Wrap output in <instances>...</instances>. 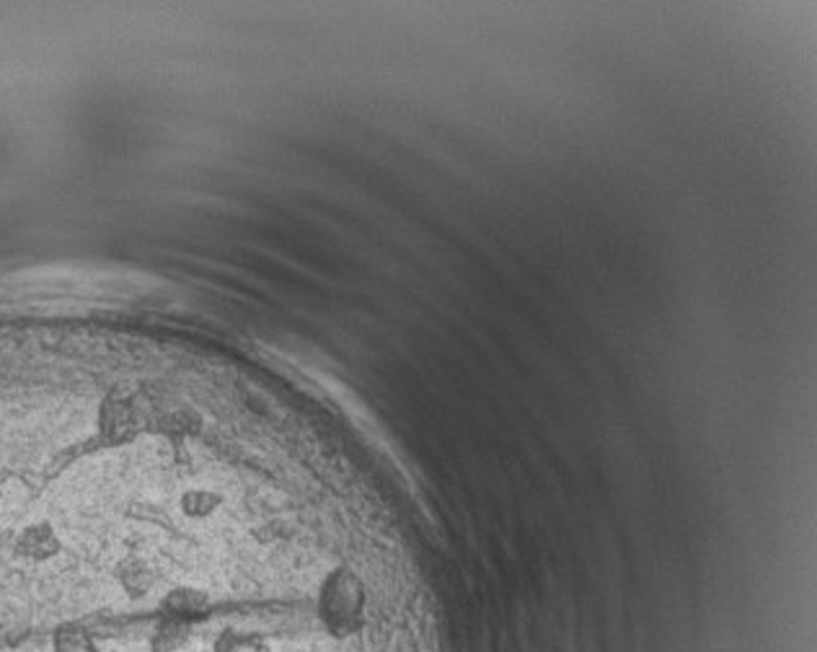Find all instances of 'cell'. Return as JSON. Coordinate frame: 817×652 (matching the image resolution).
I'll list each match as a JSON object with an SVG mask.
<instances>
[{
  "instance_id": "cell-1",
  "label": "cell",
  "mask_w": 817,
  "mask_h": 652,
  "mask_svg": "<svg viewBox=\"0 0 817 652\" xmlns=\"http://www.w3.org/2000/svg\"><path fill=\"white\" fill-rule=\"evenodd\" d=\"M158 609H161V617L166 619L181 621V624H194V621L208 619L213 613L210 611L213 609V601H210V596L204 590L181 586L169 590L161 598V603H158Z\"/></svg>"
},
{
  "instance_id": "cell-2",
  "label": "cell",
  "mask_w": 817,
  "mask_h": 652,
  "mask_svg": "<svg viewBox=\"0 0 817 652\" xmlns=\"http://www.w3.org/2000/svg\"><path fill=\"white\" fill-rule=\"evenodd\" d=\"M189 640H192L189 624H181V621L161 617L156 621V627L150 629L148 648L150 652H179L187 648Z\"/></svg>"
},
{
  "instance_id": "cell-3",
  "label": "cell",
  "mask_w": 817,
  "mask_h": 652,
  "mask_svg": "<svg viewBox=\"0 0 817 652\" xmlns=\"http://www.w3.org/2000/svg\"><path fill=\"white\" fill-rule=\"evenodd\" d=\"M213 652H272V648L259 632H236V629H223V632L215 637Z\"/></svg>"
}]
</instances>
